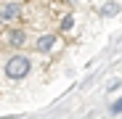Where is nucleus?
I'll use <instances>...</instances> for the list:
<instances>
[{
  "instance_id": "nucleus-1",
  "label": "nucleus",
  "mask_w": 122,
  "mask_h": 119,
  "mask_svg": "<svg viewBox=\"0 0 122 119\" xmlns=\"http://www.w3.org/2000/svg\"><path fill=\"white\" fill-rule=\"evenodd\" d=\"M29 58L27 56H13V58H8V64H5V74L11 77V79H19V77H24L27 71H29Z\"/></svg>"
},
{
  "instance_id": "nucleus-2",
  "label": "nucleus",
  "mask_w": 122,
  "mask_h": 119,
  "mask_svg": "<svg viewBox=\"0 0 122 119\" xmlns=\"http://www.w3.org/2000/svg\"><path fill=\"white\" fill-rule=\"evenodd\" d=\"M24 43H27V34L21 29H11L3 34V45H8V48H21Z\"/></svg>"
},
{
  "instance_id": "nucleus-3",
  "label": "nucleus",
  "mask_w": 122,
  "mask_h": 119,
  "mask_svg": "<svg viewBox=\"0 0 122 119\" xmlns=\"http://www.w3.org/2000/svg\"><path fill=\"white\" fill-rule=\"evenodd\" d=\"M19 13H21V3L11 0V3H5L3 8H0V21H13Z\"/></svg>"
},
{
  "instance_id": "nucleus-4",
  "label": "nucleus",
  "mask_w": 122,
  "mask_h": 119,
  "mask_svg": "<svg viewBox=\"0 0 122 119\" xmlns=\"http://www.w3.org/2000/svg\"><path fill=\"white\" fill-rule=\"evenodd\" d=\"M53 45H56V37H53V34H45V37H40V40H37V45H35V48H37L40 53H48Z\"/></svg>"
},
{
  "instance_id": "nucleus-5",
  "label": "nucleus",
  "mask_w": 122,
  "mask_h": 119,
  "mask_svg": "<svg viewBox=\"0 0 122 119\" xmlns=\"http://www.w3.org/2000/svg\"><path fill=\"white\" fill-rule=\"evenodd\" d=\"M101 13H104V16H117V13H119V5H117V3H109V5H104Z\"/></svg>"
},
{
  "instance_id": "nucleus-6",
  "label": "nucleus",
  "mask_w": 122,
  "mask_h": 119,
  "mask_svg": "<svg viewBox=\"0 0 122 119\" xmlns=\"http://www.w3.org/2000/svg\"><path fill=\"white\" fill-rule=\"evenodd\" d=\"M72 24H74L72 16H64V19H61V29H72Z\"/></svg>"
},
{
  "instance_id": "nucleus-7",
  "label": "nucleus",
  "mask_w": 122,
  "mask_h": 119,
  "mask_svg": "<svg viewBox=\"0 0 122 119\" xmlns=\"http://www.w3.org/2000/svg\"><path fill=\"white\" fill-rule=\"evenodd\" d=\"M112 111H114V114H119V111H122V98H119V101H117V103L112 106Z\"/></svg>"
}]
</instances>
